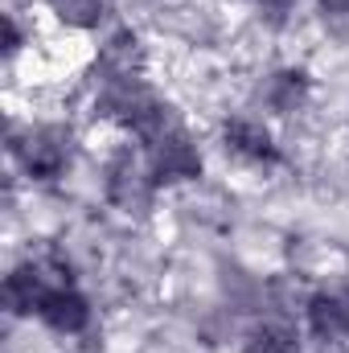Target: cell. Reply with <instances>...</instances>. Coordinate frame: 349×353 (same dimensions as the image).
<instances>
[{
  "label": "cell",
  "instance_id": "obj_13",
  "mask_svg": "<svg viewBox=\"0 0 349 353\" xmlns=\"http://www.w3.org/2000/svg\"><path fill=\"white\" fill-rule=\"evenodd\" d=\"M17 50H21V29H17V17L8 12V17H4V54L12 58Z\"/></svg>",
  "mask_w": 349,
  "mask_h": 353
},
{
  "label": "cell",
  "instance_id": "obj_6",
  "mask_svg": "<svg viewBox=\"0 0 349 353\" xmlns=\"http://www.w3.org/2000/svg\"><path fill=\"white\" fill-rule=\"evenodd\" d=\"M37 321L58 337H83L90 329V321H94V308H90V300L79 288H58V292L46 296Z\"/></svg>",
  "mask_w": 349,
  "mask_h": 353
},
{
  "label": "cell",
  "instance_id": "obj_5",
  "mask_svg": "<svg viewBox=\"0 0 349 353\" xmlns=\"http://www.w3.org/2000/svg\"><path fill=\"white\" fill-rule=\"evenodd\" d=\"M304 325H308L312 341H321L329 350H346L349 345V288L312 292L308 304H304Z\"/></svg>",
  "mask_w": 349,
  "mask_h": 353
},
{
  "label": "cell",
  "instance_id": "obj_9",
  "mask_svg": "<svg viewBox=\"0 0 349 353\" xmlns=\"http://www.w3.org/2000/svg\"><path fill=\"white\" fill-rule=\"evenodd\" d=\"M94 74L103 79H140L144 74V41L132 29H115L99 46V66Z\"/></svg>",
  "mask_w": 349,
  "mask_h": 353
},
{
  "label": "cell",
  "instance_id": "obj_3",
  "mask_svg": "<svg viewBox=\"0 0 349 353\" xmlns=\"http://www.w3.org/2000/svg\"><path fill=\"white\" fill-rule=\"evenodd\" d=\"M144 161L157 176V185H189L201 176V148L185 132V123L157 136L152 144H144Z\"/></svg>",
  "mask_w": 349,
  "mask_h": 353
},
{
  "label": "cell",
  "instance_id": "obj_10",
  "mask_svg": "<svg viewBox=\"0 0 349 353\" xmlns=\"http://www.w3.org/2000/svg\"><path fill=\"white\" fill-rule=\"evenodd\" d=\"M243 353H300V337L283 321H263L247 333Z\"/></svg>",
  "mask_w": 349,
  "mask_h": 353
},
{
  "label": "cell",
  "instance_id": "obj_8",
  "mask_svg": "<svg viewBox=\"0 0 349 353\" xmlns=\"http://www.w3.org/2000/svg\"><path fill=\"white\" fill-rule=\"evenodd\" d=\"M50 292H58V288L41 275V267L33 259H25L21 267H12L8 279H4V308L12 316H37Z\"/></svg>",
  "mask_w": 349,
  "mask_h": 353
},
{
  "label": "cell",
  "instance_id": "obj_11",
  "mask_svg": "<svg viewBox=\"0 0 349 353\" xmlns=\"http://www.w3.org/2000/svg\"><path fill=\"white\" fill-rule=\"evenodd\" d=\"M46 4L58 12V21H66L74 29H94L107 17V0H46Z\"/></svg>",
  "mask_w": 349,
  "mask_h": 353
},
{
  "label": "cell",
  "instance_id": "obj_7",
  "mask_svg": "<svg viewBox=\"0 0 349 353\" xmlns=\"http://www.w3.org/2000/svg\"><path fill=\"white\" fill-rule=\"evenodd\" d=\"M263 107L267 111H275V115H296V111H304L308 107V99H312V79H308V70H300V66H279V70H271L267 79H263Z\"/></svg>",
  "mask_w": 349,
  "mask_h": 353
},
{
  "label": "cell",
  "instance_id": "obj_4",
  "mask_svg": "<svg viewBox=\"0 0 349 353\" xmlns=\"http://www.w3.org/2000/svg\"><path fill=\"white\" fill-rule=\"evenodd\" d=\"M222 144L230 157H239L243 165H255V169H275L279 165V144H275V132L263 123L259 115H230L222 123Z\"/></svg>",
  "mask_w": 349,
  "mask_h": 353
},
{
  "label": "cell",
  "instance_id": "obj_1",
  "mask_svg": "<svg viewBox=\"0 0 349 353\" xmlns=\"http://www.w3.org/2000/svg\"><path fill=\"white\" fill-rule=\"evenodd\" d=\"M8 152L17 157L21 173L29 181H58L74 161V132L66 123H37L25 136L12 132Z\"/></svg>",
  "mask_w": 349,
  "mask_h": 353
},
{
  "label": "cell",
  "instance_id": "obj_12",
  "mask_svg": "<svg viewBox=\"0 0 349 353\" xmlns=\"http://www.w3.org/2000/svg\"><path fill=\"white\" fill-rule=\"evenodd\" d=\"M317 8L325 12V21H329L333 29L349 33V0H317Z\"/></svg>",
  "mask_w": 349,
  "mask_h": 353
},
{
  "label": "cell",
  "instance_id": "obj_2",
  "mask_svg": "<svg viewBox=\"0 0 349 353\" xmlns=\"http://www.w3.org/2000/svg\"><path fill=\"white\" fill-rule=\"evenodd\" d=\"M157 176L148 169L144 152H132V148H119L111 152V161L103 165V197L111 210L128 214V218H140L152 210L157 201Z\"/></svg>",
  "mask_w": 349,
  "mask_h": 353
}]
</instances>
